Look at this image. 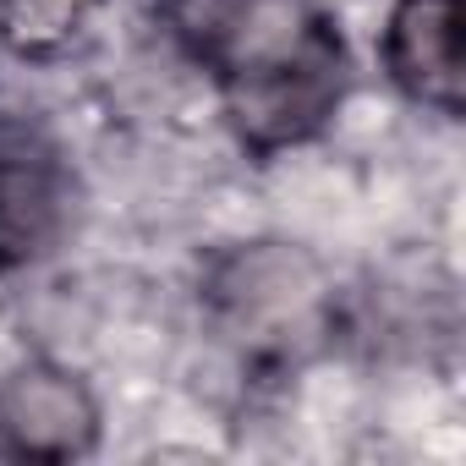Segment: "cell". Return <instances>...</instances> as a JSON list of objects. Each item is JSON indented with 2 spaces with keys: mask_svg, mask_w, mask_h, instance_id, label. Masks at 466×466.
Returning a JSON list of instances; mask_svg holds the SVG:
<instances>
[{
  "mask_svg": "<svg viewBox=\"0 0 466 466\" xmlns=\"http://www.w3.org/2000/svg\"><path fill=\"white\" fill-rule=\"evenodd\" d=\"M94 0H6V34L17 50H56Z\"/></svg>",
  "mask_w": 466,
  "mask_h": 466,
  "instance_id": "obj_6",
  "label": "cell"
},
{
  "mask_svg": "<svg viewBox=\"0 0 466 466\" xmlns=\"http://www.w3.org/2000/svg\"><path fill=\"white\" fill-rule=\"evenodd\" d=\"M170 23L258 148L308 137L340 99V45L313 0H170Z\"/></svg>",
  "mask_w": 466,
  "mask_h": 466,
  "instance_id": "obj_1",
  "label": "cell"
},
{
  "mask_svg": "<svg viewBox=\"0 0 466 466\" xmlns=\"http://www.w3.org/2000/svg\"><path fill=\"white\" fill-rule=\"evenodd\" d=\"M0 433L28 455H77L94 439V400L56 368H23L0 390Z\"/></svg>",
  "mask_w": 466,
  "mask_h": 466,
  "instance_id": "obj_4",
  "label": "cell"
},
{
  "mask_svg": "<svg viewBox=\"0 0 466 466\" xmlns=\"http://www.w3.org/2000/svg\"><path fill=\"white\" fill-rule=\"evenodd\" d=\"M214 308L248 340H291L319 324L324 280L297 248H248L214 275Z\"/></svg>",
  "mask_w": 466,
  "mask_h": 466,
  "instance_id": "obj_2",
  "label": "cell"
},
{
  "mask_svg": "<svg viewBox=\"0 0 466 466\" xmlns=\"http://www.w3.org/2000/svg\"><path fill=\"white\" fill-rule=\"evenodd\" d=\"M50 187L34 170H6L0 176V248L34 253V242L50 230Z\"/></svg>",
  "mask_w": 466,
  "mask_h": 466,
  "instance_id": "obj_5",
  "label": "cell"
},
{
  "mask_svg": "<svg viewBox=\"0 0 466 466\" xmlns=\"http://www.w3.org/2000/svg\"><path fill=\"white\" fill-rule=\"evenodd\" d=\"M461 0H400L390 17V72L395 83L433 105V110H461L466 99V61H461Z\"/></svg>",
  "mask_w": 466,
  "mask_h": 466,
  "instance_id": "obj_3",
  "label": "cell"
}]
</instances>
